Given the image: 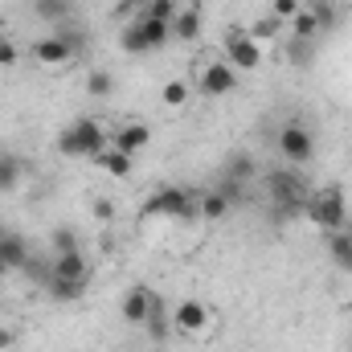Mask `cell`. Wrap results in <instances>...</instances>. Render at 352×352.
Listing matches in <instances>:
<instances>
[{
  "instance_id": "cell-25",
  "label": "cell",
  "mask_w": 352,
  "mask_h": 352,
  "mask_svg": "<svg viewBox=\"0 0 352 352\" xmlns=\"http://www.w3.org/2000/svg\"><path fill=\"white\" fill-rule=\"evenodd\" d=\"M176 12H180V4H176V0H148V4L140 8V16H152V21H168V25H173Z\"/></svg>"
},
{
  "instance_id": "cell-9",
  "label": "cell",
  "mask_w": 352,
  "mask_h": 352,
  "mask_svg": "<svg viewBox=\"0 0 352 352\" xmlns=\"http://www.w3.org/2000/svg\"><path fill=\"white\" fill-rule=\"evenodd\" d=\"M156 307H164V303H160V295H156L152 287H131V291L123 295V303H119V316H123L127 324L144 328V320H148Z\"/></svg>"
},
{
  "instance_id": "cell-34",
  "label": "cell",
  "mask_w": 352,
  "mask_h": 352,
  "mask_svg": "<svg viewBox=\"0 0 352 352\" xmlns=\"http://www.w3.org/2000/svg\"><path fill=\"white\" fill-rule=\"evenodd\" d=\"M16 62H21V50L12 45V37H0V66H4V70H12Z\"/></svg>"
},
{
  "instance_id": "cell-23",
  "label": "cell",
  "mask_w": 352,
  "mask_h": 352,
  "mask_svg": "<svg viewBox=\"0 0 352 352\" xmlns=\"http://www.w3.org/2000/svg\"><path fill=\"white\" fill-rule=\"evenodd\" d=\"M33 12L41 16V21H54V25H62L74 8H70V0H33Z\"/></svg>"
},
{
  "instance_id": "cell-22",
  "label": "cell",
  "mask_w": 352,
  "mask_h": 352,
  "mask_svg": "<svg viewBox=\"0 0 352 352\" xmlns=\"http://www.w3.org/2000/svg\"><path fill=\"white\" fill-rule=\"evenodd\" d=\"M45 287H50V295L62 299V303H78V299L87 295V283H70V278H50Z\"/></svg>"
},
{
  "instance_id": "cell-16",
  "label": "cell",
  "mask_w": 352,
  "mask_h": 352,
  "mask_svg": "<svg viewBox=\"0 0 352 352\" xmlns=\"http://www.w3.org/2000/svg\"><path fill=\"white\" fill-rule=\"evenodd\" d=\"M140 25H144V45H148V54H156V50H164L168 41H173V25L168 21H152V16H135Z\"/></svg>"
},
{
  "instance_id": "cell-14",
  "label": "cell",
  "mask_w": 352,
  "mask_h": 352,
  "mask_svg": "<svg viewBox=\"0 0 352 352\" xmlns=\"http://www.w3.org/2000/svg\"><path fill=\"white\" fill-rule=\"evenodd\" d=\"M21 180H25V160L16 152H0V197L16 192Z\"/></svg>"
},
{
  "instance_id": "cell-28",
  "label": "cell",
  "mask_w": 352,
  "mask_h": 352,
  "mask_svg": "<svg viewBox=\"0 0 352 352\" xmlns=\"http://www.w3.org/2000/svg\"><path fill=\"white\" fill-rule=\"evenodd\" d=\"M160 98H164V107H173V111H180V107L188 102V82H184V78H173V82H164V90H160Z\"/></svg>"
},
{
  "instance_id": "cell-8",
  "label": "cell",
  "mask_w": 352,
  "mask_h": 352,
  "mask_svg": "<svg viewBox=\"0 0 352 352\" xmlns=\"http://www.w3.org/2000/svg\"><path fill=\"white\" fill-rule=\"evenodd\" d=\"M197 87H201V94H205V98L234 94V90H238V70H234L230 62H205V66H201Z\"/></svg>"
},
{
  "instance_id": "cell-27",
  "label": "cell",
  "mask_w": 352,
  "mask_h": 352,
  "mask_svg": "<svg viewBox=\"0 0 352 352\" xmlns=\"http://www.w3.org/2000/svg\"><path fill=\"white\" fill-rule=\"evenodd\" d=\"M278 29H283V21H274V16L266 12L263 21H254V25H250L246 33H250V37H254L258 45H266V41H274V37H278Z\"/></svg>"
},
{
  "instance_id": "cell-21",
  "label": "cell",
  "mask_w": 352,
  "mask_h": 352,
  "mask_svg": "<svg viewBox=\"0 0 352 352\" xmlns=\"http://www.w3.org/2000/svg\"><path fill=\"white\" fill-rule=\"evenodd\" d=\"M119 50L131 54V58H135V54H148V45H144V25H140V21H127V25H123V33H119Z\"/></svg>"
},
{
  "instance_id": "cell-29",
  "label": "cell",
  "mask_w": 352,
  "mask_h": 352,
  "mask_svg": "<svg viewBox=\"0 0 352 352\" xmlns=\"http://www.w3.org/2000/svg\"><path fill=\"white\" fill-rule=\"evenodd\" d=\"M287 58H291V66H311V62H316V50H311V41L291 37V41H287Z\"/></svg>"
},
{
  "instance_id": "cell-4",
  "label": "cell",
  "mask_w": 352,
  "mask_h": 352,
  "mask_svg": "<svg viewBox=\"0 0 352 352\" xmlns=\"http://www.w3.org/2000/svg\"><path fill=\"white\" fill-rule=\"evenodd\" d=\"M140 217H176V221H188V217H197V201L184 188H156L140 205Z\"/></svg>"
},
{
  "instance_id": "cell-37",
  "label": "cell",
  "mask_w": 352,
  "mask_h": 352,
  "mask_svg": "<svg viewBox=\"0 0 352 352\" xmlns=\"http://www.w3.org/2000/svg\"><path fill=\"white\" fill-rule=\"evenodd\" d=\"M0 349H12V332L8 328H0Z\"/></svg>"
},
{
  "instance_id": "cell-15",
  "label": "cell",
  "mask_w": 352,
  "mask_h": 352,
  "mask_svg": "<svg viewBox=\"0 0 352 352\" xmlns=\"http://www.w3.org/2000/svg\"><path fill=\"white\" fill-rule=\"evenodd\" d=\"M173 37L176 41H197L201 37V8L197 4H184L173 16Z\"/></svg>"
},
{
  "instance_id": "cell-6",
  "label": "cell",
  "mask_w": 352,
  "mask_h": 352,
  "mask_svg": "<svg viewBox=\"0 0 352 352\" xmlns=\"http://www.w3.org/2000/svg\"><path fill=\"white\" fill-rule=\"evenodd\" d=\"M274 148H278V156H283L287 164H311V156H316V135H311L303 123H287V127H278Z\"/></svg>"
},
{
  "instance_id": "cell-13",
  "label": "cell",
  "mask_w": 352,
  "mask_h": 352,
  "mask_svg": "<svg viewBox=\"0 0 352 352\" xmlns=\"http://www.w3.org/2000/svg\"><path fill=\"white\" fill-rule=\"evenodd\" d=\"M0 258L8 270H25L29 266V242H25V234H0Z\"/></svg>"
},
{
  "instance_id": "cell-18",
  "label": "cell",
  "mask_w": 352,
  "mask_h": 352,
  "mask_svg": "<svg viewBox=\"0 0 352 352\" xmlns=\"http://www.w3.org/2000/svg\"><path fill=\"white\" fill-rule=\"evenodd\" d=\"M328 254H332V263L340 266V270H352V234L349 230L328 234Z\"/></svg>"
},
{
  "instance_id": "cell-7",
  "label": "cell",
  "mask_w": 352,
  "mask_h": 352,
  "mask_svg": "<svg viewBox=\"0 0 352 352\" xmlns=\"http://www.w3.org/2000/svg\"><path fill=\"white\" fill-rule=\"evenodd\" d=\"M209 324H213V311H209V303H201V299H180L173 307V328L180 336H205Z\"/></svg>"
},
{
  "instance_id": "cell-26",
  "label": "cell",
  "mask_w": 352,
  "mask_h": 352,
  "mask_svg": "<svg viewBox=\"0 0 352 352\" xmlns=\"http://www.w3.org/2000/svg\"><path fill=\"white\" fill-rule=\"evenodd\" d=\"M87 94H94V98H111V94H115V78H111L107 70H90L87 74Z\"/></svg>"
},
{
  "instance_id": "cell-3",
  "label": "cell",
  "mask_w": 352,
  "mask_h": 352,
  "mask_svg": "<svg viewBox=\"0 0 352 352\" xmlns=\"http://www.w3.org/2000/svg\"><path fill=\"white\" fill-rule=\"evenodd\" d=\"M266 192H270V205L274 209H283V213H299L303 205H307V184H303V176L295 173V168H274V173H266Z\"/></svg>"
},
{
  "instance_id": "cell-1",
  "label": "cell",
  "mask_w": 352,
  "mask_h": 352,
  "mask_svg": "<svg viewBox=\"0 0 352 352\" xmlns=\"http://www.w3.org/2000/svg\"><path fill=\"white\" fill-rule=\"evenodd\" d=\"M111 148V140H107V127L98 123V119H74L70 127H62V135H58V152L66 156V160H94L98 152H107Z\"/></svg>"
},
{
  "instance_id": "cell-36",
  "label": "cell",
  "mask_w": 352,
  "mask_h": 352,
  "mask_svg": "<svg viewBox=\"0 0 352 352\" xmlns=\"http://www.w3.org/2000/svg\"><path fill=\"white\" fill-rule=\"evenodd\" d=\"M90 213H94L98 221H115V201H111V197H94Z\"/></svg>"
},
{
  "instance_id": "cell-17",
  "label": "cell",
  "mask_w": 352,
  "mask_h": 352,
  "mask_svg": "<svg viewBox=\"0 0 352 352\" xmlns=\"http://www.w3.org/2000/svg\"><path fill=\"white\" fill-rule=\"evenodd\" d=\"M94 164H98L107 176H115V180H127L131 168H135V160H131V156H123V152H115V148L98 152V156H94Z\"/></svg>"
},
{
  "instance_id": "cell-32",
  "label": "cell",
  "mask_w": 352,
  "mask_h": 352,
  "mask_svg": "<svg viewBox=\"0 0 352 352\" xmlns=\"http://www.w3.org/2000/svg\"><path fill=\"white\" fill-rule=\"evenodd\" d=\"M50 246H54L58 254H70V250H78V234H74L70 226H58L54 238H50Z\"/></svg>"
},
{
  "instance_id": "cell-30",
  "label": "cell",
  "mask_w": 352,
  "mask_h": 352,
  "mask_svg": "<svg viewBox=\"0 0 352 352\" xmlns=\"http://www.w3.org/2000/svg\"><path fill=\"white\" fill-rule=\"evenodd\" d=\"M254 176V160L250 156H238V160H230V192L238 188V184H246Z\"/></svg>"
},
{
  "instance_id": "cell-33",
  "label": "cell",
  "mask_w": 352,
  "mask_h": 352,
  "mask_svg": "<svg viewBox=\"0 0 352 352\" xmlns=\"http://www.w3.org/2000/svg\"><path fill=\"white\" fill-rule=\"evenodd\" d=\"M299 8H303V0H270V16L274 21H291Z\"/></svg>"
},
{
  "instance_id": "cell-2",
  "label": "cell",
  "mask_w": 352,
  "mask_h": 352,
  "mask_svg": "<svg viewBox=\"0 0 352 352\" xmlns=\"http://www.w3.org/2000/svg\"><path fill=\"white\" fill-rule=\"evenodd\" d=\"M303 213H307V221H311L316 230L336 234V230H344V221H349V197H344L340 188H320V192L307 197Z\"/></svg>"
},
{
  "instance_id": "cell-12",
  "label": "cell",
  "mask_w": 352,
  "mask_h": 352,
  "mask_svg": "<svg viewBox=\"0 0 352 352\" xmlns=\"http://www.w3.org/2000/svg\"><path fill=\"white\" fill-rule=\"evenodd\" d=\"M54 274L50 278H70V283H90V263L82 250H70V254H58L54 258Z\"/></svg>"
},
{
  "instance_id": "cell-11",
  "label": "cell",
  "mask_w": 352,
  "mask_h": 352,
  "mask_svg": "<svg viewBox=\"0 0 352 352\" xmlns=\"http://www.w3.org/2000/svg\"><path fill=\"white\" fill-rule=\"evenodd\" d=\"M74 54H70V45L58 37V33H50V37H37L33 41V62L37 66H45V70H58V66H66Z\"/></svg>"
},
{
  "instance_id": "cell-35",
  "label": "cell",
  "mask_w": 352,
  "mask_h": 352,
  "mask_svg": "<svg viewBox=\"0 0 352 352\" xmlns=\"http://www.w3.org/2000/svg\"><path fill=\"white\" fill-rule=\"evenodd\" d=\"M58 37L70 45V54H82V50H87V33H82V29H62Z\"/></svg>"
},
{
  "instance_id": "cell-24",
  "label": "cell",
  "mask_w": 352,
  "mask_h": 352,
  "mask_svg": "<svg viewBox=\"0 0 352 352\" xmlns=\"http://www.w3.org/2000/svg\"><path fill=\"white\" fill-rule=\"evenodd\" d=\"M144 332H148L152 340H168V332H173V316H168L164 307H156V311L144 320Z\"/></svg>"
},
{
  "instance_id": "cell-19",
  "label": "cell",
  "mask_w": 352,
  "mask_h": 352,
  "mask_svg": "<svg viewBox=\"0 0 352 352\" xmlns=\"http://www.w3.org/2000/svg\"><path fill=\"white\" fill-rule=\"evenodd\" d=\"M197 213L205 217V221H221L226 213H230V197L217 188V192H205L201 201H197Z\"/></svg>"
},
{
  "instance_id": "cell-5",
  "label": "cell",
  "mask_w": 352,
  "mask_h": 352,
  "mask_svg": "<svg viewBox=\"0 0 352 352\" xmlns=\"http://www.w3.org/2000/svg\"><path fill=\"white\" fill-rule=\"evenodd\" d=\"M221 50H226V62L238 70V74H250V70H258L263 66V45L246 33V29H230L226 33V41H221Z\"/></svg>"
},
{
  "instance_id": "cell-20",
  "label": "cell",
  "mask_w": 352,
  "mask_h": 352,
  "mask_svg": "<svg viewBox=\"0 0 352 352\" xmlns=\"http://www.w3.org/2000/svg\"><path fill=\"white\" fill-rule=\"evenodd\" d=\"M287 25H291V37H299V41H316V33H320V21L311 16V8H307V4H303Z\"/></svg>"
},
{
  "instance_id": "cell-10",
  "label": "cell",
  "mask_w": 352,
  "mask_h": 352,
  "mask_svg": "<svg viewBox=\"0 0 352 352\" xmlns=\"http://www.w3.org/2000/svg\"><path fill=\"white\" fill-rule=\"evenodd\" d=\"M148 144H152V127H148V123H123V127L111 135V148L123 152V156H131V160H135Z\"/></svg>"
},
{
  "instance_id": "cell-31",
  "label": "cell",
  "mask_w": 352,
  "mask_h": 352,
  "mask_svg": "<svg viewBox=\"0 0 352 352\" xmlns=\"http://www.w3.org/2000/svg\"><path fill=\"white\" fill-rule=\"evenodd\" d=\"M307 8H311V16L320 21V29H332V25H336V4H332V0H307Z\"/></svg>"
},
{
  "instance_id": "cell-38",
  "label": "cell",
  "mask_w": 352,
  "mask_h": 352,
  "mask_svg": "<svg viewBox=\"0 0 352 352\" xmlns=\"http://www.w3.org/2000/svg\"><path fill=\"white\" fill-rule=\"evenodd\" d=\"M4 274H8V266H4V258H0V278H4Z\"/></svg>"
}]
</instances>
